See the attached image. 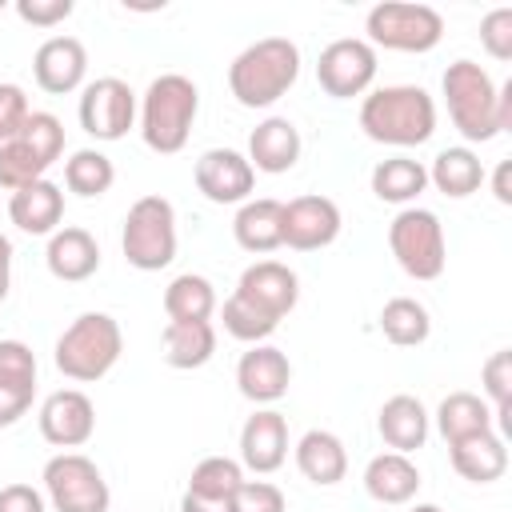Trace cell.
<instances>
[{
	"label": "cell",
	"instance_id": "cell-1",
	"mask_svg": "<svg viewBox=\"0 0 512 512\" xmlns=\"http://www.w3.org/2000/svg\"><path fill=\"white\" fill-rule=\"evenodd\" d=\"M360 128L376 144L416 148L436 132V100L420 84H388L364 96Z\"/></svg>",
	"mask_w": 512,
	"mask_h": 512
},
{
	"label": "cell",
	"instance_id": "cell-2",
	"mask_svg": "<svg viewBox=\"0 0 512 512\" xmlns=\"http://www.w3.org/2000/svg\"><path fill=\"white\" fill-rule=\"evenodd\" d=\"M300 76V48L288 36H264L228 64V92L244 108L276 104Z\"/></svg>",
	"mask_w": 512,
	"mask_h": 512
},
{
	"label": "cell",
	"instance_id": "cell-3",
	"mask_svg": "<svg viewBox=\"0 0 512 512\" xmlns=\"http://www.w3.org/2000/svg\"><path fill=\"white\" fill-rule=\"evenodd\" d=\"M200 112V92L188 76L180 72H164L148 84L144 100H140V136L152 152L160 156H176L196 124Z\"/></svg>",
	"mask_w": 512,
	"mask_h": 512
},
{
	"label": "cell",
	"instance_id": "cell-4",
	"mask_svg": "<svg viewBox=\"0 0 512 512\" xmlns=\"http://www.w3.org/2000/svg\"><path fill=\"white\" fill-rule=\"evenodd\" d=\"M440 88L448 100V116L468 144H488L508 128L500 116V88L476 60H452L444 68Z\"/></svg>",
	"mask_w": 512,
	"mask_h": 512
},
{
	"label": "cell",
	"instance_id": "cell-5",
	"mask_svg": "<svg viewBox=\"0 0 512 512\" xmlns=\"http://www.w3.org/2000/svg\"><path fill=\"white\" fill-rule=\"evenodd\" d=\"M124 352V332L108 312H80L56 340V368L76 380V384H92L100 376H108L116 368Z\"/></svg>",
	"mask_w": 512,
	"mask_h": 512
},
{
	"label": "cell",
	"instance_id": "cell-6",
	"mask_svg": "<svg viewBox=\"0 0 512 512\" xmlns=\"http://www.w3.org/2000/svg\"><path fill=\"white\" fill-rule=\"evenodd\" d=\"M124 260L140 272H160L176 260V208L164 196H140L120 232Z\"/></svg>",
	"mask_w": 512,
	"mask_h": 512
},
{
	"label": "cell",
	"instance_id": "cell-7",
	"mask_svg": "<svg viewBox=\"0 0 512 512\" xmlns=\"http://www.w3.org/2000/svg\"><path fill=\"white\" fill-rule=\"evenodd\" d=\"M364 32L372 48L388 52H432L444 36V16L428 4H408V0H384L364 16Z\"/></svg>",
	"mask_w": 512,
	"mask_h": 512
},
{
	"label": "cell",
	"instance_id": "cell-8",
	"mask_svg": "<svg viewBox=\"0 0 512 512\" xmlns=\"http://www.w3.org/2000/svg\"><path fill=\"white\" fill-rule=\"evenodd\" d=\"M388 248L412 280H436L448 264L444 224L428 208H400L388 224Z\"/></svg>",
	"mask_w": 512,
	"mask_h": 512
},
{
	"label": "cell",
	"instance_id": "cell-9",
	"mask_svg": "<svg viewBox=\"0 0 512 512\" xmlns=\"http://www.w3.org/2000/svg\"><path fill=\"white\" fill-rule=\"evenodd\" d=\"M44 500L56 512H108L112 492L100 468L80 452H60L44 464Z\"/></svg>",
	"mask_w": 512,
	"mask_h": 512
},
{
	"label": "cell",
	"instance_id": "cell-10",
	"mask_svg": "<svg viewBox=\"0 0 512 512\" xmlns=\"http://www.w3.org/2000/svg\"><path fill=\"white\" fill-rule=\"evenodd\" d=\"M316 80L332 100H352L364 96L368 84L376 80V48L360 36H340L332 40L320 60H316Z\"/></svg>",
	"mask_w": 512,
	"mask_h": 512
},
{
	"label": "cell",
	"instance_id": "cell-11",
	"mask_svg": "<svg viewBox=\"0 0 512 512\" xmlns=\"http://www.w3.org/2000/svg\"><path fill=\"white\" fill-rule=\"evenodd\" d=\"M136 120V92L120 76H100L80 92V128L92 140H120Z\"/></svg>",
	"mask_w": 512,
	"mask_h": 512
},
{
	"label": "cell",
	"instance_id": "cell-12",
	"mask_svg": "<svg viewBox=\"0 0 512 512\" xmlns=\"http://www.w3.org/2000/svg\"><path fill=\"white\" fill-rule=\"evenodd\" d=\"M192 176H196V188L204 192V200H212V204H244V200H252V188H256V172H252L248 156L236 148H208L196 160Z\"/></svg>",
	"mask_w": 512,
	"mask_h": 512
},
{
	"label": "cell",
	"instance_id": "cell-13",
	"mask_svg": "<svg viewBox=\"0 0 512 512\" xmlns=\"http://www.w3.org/2000/svg\"><path fill=\"white\" fill-rule=\"evenodd\" d=\"M96 432V408L80 388H60L40 404V436L52 448H80Z\"/></svg>",
	"mask_w": 512,
	"mask_h": 512
},
{
	"label": "cell",
	"instance_id": "cell-14",
	"mask_svg": "<svg viewBox=\"0 0 512 512\" xmlns=\"http://www.w3.org/2000/svg\"><path fill=\"white\" fill-rule=\"evenodd\" d=\"M340 236V208L328 196H296L284 204V244L296 252L328 248Z\"/></svg>",
	"mask_w": 512,
	"mask_h": 512
},
{
	"label": "cell",
	"instance_id": "cell-15",
	"mask_svg": "<svg viewBox=\"0 0 512 512\" xmlns=\"http://www.w3.org/2000/svg\"><path fill=\"white\" fill-rule=\"evenodd\" d=\"M236 296H244L248 304H256L260 312H268L272 320H284L296 300H300V280L288 264L280 260H256L240 272V284H236Z\"/></svg>",
	"mask_w": 512,
	"mask_h": 512
},
{
	"label": "cell",
	"instance_id": "cell-16",
	"mask_svg": "<svg viewBox=\"0 0 512 512\" xmlns=\"http://www.w3.org/2000/svg\"><path fill=\"white\" fill-rule=\"evenodd\" d=\"M32 76L48 96H68L88 76V52L76 36H48L32 56Z\"/></svg>",
	"mask_w": 512,
	"mask_h": 512
},
{
	"label": "cell",
	"instance_id": "cell-17",
	"mask_svg": "<svg viewBox=\"0 0 512 512\" xmlns=\"http://www.w3.org/2000/svg\"><path fill=\"white\" fill-rule=\"evenodd\" d=\"M292 384V364L276 344H252L236 364V388L252 404H276Z\"/></svg>",
	"mask_w": 512,
	"mask_h": 512
},
{
	"label": "cell",
	"instance_id": "cell-18",
	"mask_svg": "<svg viewBox=\"0 0 512 512\" xmlns=\"http://www.w3.org/2000/svg\"><path fill=\"white\" fill-rule=\"evenodd\" d=\"M288 460V420L276 408H260L240 428V468L268 476Z\"/></svg>",
	"mask_w": 512,
	"mask_h": 512
},
{
	"label": "cell",
	"instance_id": "cell-19",
	"mask_svg": "<svg viewBox=\"0 0 512 512\" xmlns=\"http://www.w3.org/2000/svg\"><path fill=\"white\" fill-rule=\"evenodd\" d=\"M44 264L56 280L64 284H80L88 276H96L100 268V244L88 228H56L48 236V252H44Z\"/></svg>",
	"mask_w": 512,
	"mask_h": 512
},
{
	"label": "cell",
	"instance_id": "cell-20",
	"mask_svg": "<svg viewBox=\"0 0 512 512\" xmlns=\"http://www.w3.org/2000/svg\"><path fill=\"white\" fill-rule=\"evenodd\" d=\"M296 160H300V132H296L292 120L268 116V120H260L252 128V136H248V164H252V172L280 176Z\"/></svg>",
	"mask_w": 512,
	"mask_h": 512
},
{
	"label": "cell",
	"instance_id": "cell-21",
	"mask_svg": "<svg viewBox=\"0 0 512 512\" xmlns=\"http://www.w3.org/2000/svg\"><path fill=\"white\" fill-rule=\"evenodd\" d=\"M232 236L244 252L252 256H264V252H276L284 244V204L272 200V196H260V200H244L236 220H232Z\"/></svg>",
	"mask_w": 512,
	"mask_h": 512
},
{
	"label": "cell",
	"instance_id": "cell-22",
	"mask_svg": "<svg viewBox=\"0 0 512 512\" xmlns=\"http://www.w3.org/2000/svg\"><path fill=\"white\" fill-rule=\"evenodd\" d=\"M8 216L28 236H52L64 220V192L52 180H36L8 196Z\"/></svg>",
	"mask_w": 512,
	"mask_h": 512
},
{
	"label": "cell",
	"instance_id": "cell-23",
	"mask_svg": "<svg viewBox=\"0 0 512 512\" xmlns=\"http://www.w3.org/2000/svg\"><path fill=\"white\" fill-rule=\"evenodd\" d=\"M376 428H380V440L392 448V452H416L424 448L428 440V412L416 396L400 392V396H388L380 404V416H376Z\"/></svg>",
	"mask_w": 512,
	"mask_h": 512
},
{
	"label": "cell",
	"instance_id": "cell-24",
	"mask_svg": "<svg viewBox=\"0 0 512 512\" xmlns=\"http://www.w3.org/2000/svg\"><path fill=\"white\" fill-rule=\"evenodd\" d=\"M296 468H300L304 480H312L320 488H332V484H340L348 476V452H344L336 432L312 428V432H304L296 440Z\"/></svg>",
	"mask_w": 512,
	"mask_h": 512
},
{
	"label": "cell",
	"instance_id": "cell-25",
	"mask_svg": "<svg viewBox=\"0 0 512 512\" xmlns=\"http://www.w3.org/2000/svg\"><path fill=\"white\" fill-rule=\"evenodd\" d=\"M364 492L376 504H408L420 492V468L404 452H380L364 468Z\"/></svg>",
	"mask_w": 512,
	"mask_h": 512
},
{
	"label": "cell",
	"instance_id": "cell-26",
	"mask_svg": "<svg viewBox=\"0 0 512 512\" xmlns=\"http://www.w3.org/2000/svg\"><path fill=\"white\" fill-rule=\"evenodd\" d=\"M448 460L472 484H492L508 472V448H504V436L496 432H480L460 444H448Z\"/></svg>",
	"mask_w": 512,
	"mask_h": 512
},
{
	"label": "cell",
	"instance_id": "cell-27",
	"mask_svg": "<svg viewBox=\"0 0 512 512\" xmlns=\"http://www.w3.org/2000/svg\"><path fill=\"white\" fill-rule=\"evenodd\" d=\"M160 344L168 368H204L216 352V328L212 320H168Z\"/></svg>",
	"mask_w": 512,
	"mask_h": 512
},
{
	"label": "cell",
	"instance_id": "cell-28",
	"mask_svg": "<svg viewBox=\"0 0 512 512\" xmlns=\"http://www.w3.org/2000/svg\"><path fill=\"white\" fill-rule=\"evenodd\" d=\"M492 424H496V416H492L488 400L476 396V392H448L440 400V408H436V428H440V436L448 444H460L468 436L492 432Z\"/></svg>",
	"mask_w": 512,
	"mask_h": 512
},
{
	"label": "cell",
	"instance_id": "cell-29",
	"mask_svg": "<svg viewBox=\"0 0 512 512\" xmlns=\"http://www.w3.org/2000/svg\"><path fill=\"white\" fill-rule=\"evenodd\" d=\"M428 184H436V192L452 200H464L484 184V164L472 148H444L428 168Z\"/></svg>",
	"mask_w": 512,
	"mask_h": 512
},
{
	"label": "cell",
	"instance_id": "cell-30",
	"mask_svg": "<svg viewBox=\"0 0 512 512\" xmlns=\"http://www.w3.org/2000/svg\"><path fill=\"white\" fill-rule=\"evenodd\" d=\"M428 188V168L412 156H388L372 168V192L384 204H412Z\"/></svg>",
	"mask_w": 512,
	"mask_h": 512
},
{
	"label": "cell",
	"instance_id": "cell-31",
	"mask_svg": "<svg viewBox=\"0 0 512 512\" xmlns=\"http://www.w3.org/2000/svg\"><path fill=\"white\" fill-rule=\"evenodd\" d=\"M380 332H384V340L396 344V348H416V344L428 340L432 316H428V308H424L420 300H412V296H392V300L380 308Z\"/></svg>",
	"mask_w": 512,
	"mask_h": 512
},
{
	"label": "cell",
	"instance_id": "cell-32",
	"mask_svg": "<svg viewBox=\"0 0 512 512\" xmlns=\"http://www.w3.org/2000/svg\"><path fill=\"white\" fill-rule=\"evenodd\" d=\"M164 312H168V320H212V312H216L212 280L196 276V272H180L164 288Z\"/></svg>",
	"mask_w": 512,
	"mask_h": 512
},
{
	"label": "cell",
	"instance_id": "cell-33",
	"mask_svg": "<svg viewBox=\"0 0 512 512\" xmlns=\"http://www.w3.org/2000/svg\"><path fill=\"white\" fill-rule=\"evenodd\" d=\"M112 180H116V168H112V160H108L100 148H80V152H72V156L64 160V184H68V192H76L80 200L104 196V192L112 188Z\"/></svg>",
	"mask_w": 512,
	"mask_h": 512
},
{
	"label": "cell",
	"instance_id": "cell-34",
	"mask_svg": "<svg viewBox=\"0 0 512 512\" xmlns=\"http://www.w3.org/2000/svg\"><path fill=\"white\" fill-rule=\"evenodd\" d=\"M244 484V468L240 460H228V456H204L192 476H188V488L192 496H204V500H232V492Z\"/></svg>",
	"mask_w": 512,
	"mask_h": 512
},
{
	"label": "cell",
	"instance_id": "cell-35",
	"mask_svg": "<svg viewBox=\"0 0 512 512\" xmlns=\"http://www.w3.org/2000/svg\"><path fill=\"white\" fill-rule=\"evenodd\" d=\"M44 172H48V164L36 156V148L24 136L0 144V188L4 192H20V188L36 184V180H44Z\"/></svg>",
	"mask_w": 512,
	"mask_h": 512
},
{
	"label": "cell",
	"instance_id": "cell-36",
	"mask_svg": "<svg viewBox=\"0 0 512 512\" xmlns=\"http://www.w3.org/2000/svg\"><path fill=\"white\" fill-rule=\"evenodd\" d=\"M220 320H224V332H228L232 340H244V344H264V340L276 332V324H280V320H272L268 312H260L256 304H248V300L236 296V292L224 300Z\"/></svg>",
	"mask_w": 512,
	"mask_h": 512
},
{
	"label": "cell",
	"instance_id": "cell-37",
	"mask_svg": "<svg viewBox=\"0 0 512 512\" xmlns=\"http://www.w3.org/2000/svg\"><path fill=\"white\" fill-rule=\"evenodd\" d=\"M480 380H484V396L492 400V404H488L492 416L508 424V404H512V352H508V348L492 352V356L484 360V368H480Z\"/></svg>",
	"mask_w": 512,
	"mask_h": 512
},
{
	"label": "cell",
	"instance_id": "cell-38",
	"mask_svg": "<svg viewBox=\"0 0 512 512\" xmlns=\"http://www.w3.org/2000/svg\"><path fill=\"white\" fill-rule=\"evenodd\" d=\"M32 148H36V156L52 168L56 160H60V152H64V124L52 116V112H32L28 120H24V132H20Z\"/></svg>",
	"mask_w": 512,
	"mask_h": 512
},
{
	"label": "cell",
	"instance_id": "cell-39",
	"mask_svg": "<svg viewBox=\"0 0 512 512\" xmlns=\"http://www.w3.org/2000/svg\"><path fill=\"white\" fill-rule=\"evenodd\" d=\"M0 384L36 392V356L24 340H0Z\"/></svg>",
	"mask_w": 512,
	"mask_h": 512
},
{
	"label": "cell",
	"instance_id": "cell-40",
	"mask_svg": "<svg viewBox=\"0 0 512 512\" xmlns=\"http://www.w3.org/2000/svg\"><path fill=\"white\" fill-rule=\"evenodd\" d=\"M228 508H232V512H288L284 492H280L276 484H268V480H244V484L232 492Z\"/></svg>",
	"mask_w": 512,
	"mask_h": 512
},
{
	"label": "cell",
	"instance_id": "cell-41",
	"mask_svg": "<svg viewBox=\"0 0 512 512\" xmlns=\"http://www.w3.org/2000/svg\"><path fill=\"white\" fill-rule=\"evenodd\" d=\"M480 44L492 60H512V8H492L480 20Z\"/></svg>",
	"mask_w": 512,
	"mask_h": 512
},
{
	"label": "cell",
	"instance_id": "cell-42",
	"mask_svg": "<svg viewBox=\"0 0 512 512\" xmlns=\"http://www.w3.org/2000/svg\"><path fill=\"white\" fill-rule=\"evenodd\" d=\"M32 116L28 96L20 84H0V144L16 140L24 132V120Z\"/></svg>",
	"mask_w": 512,
	"mask_h": 512
},
{
	"label": "cell",
	"instance_id": "cell-43",
	"mask_svg": "<svg viewBox=\"0 0 512 512\" xmlns=\"http://www.w3.org/2000/svg\"><path fill=\"white\" fill-rule=\"evenodd\" d=\"M16 16L32 28H56L72 16V0H16Z\"/></svg>",
	"mask_w": 512,
	"mask_h": 512
},
{
	"label": "cell",
	"instance_id": "cell-44",
	"mask_svg": "<svg viewBox=\"0 0 512 512\" xmlns=\"http://www.w3.org/2000/svg\"><path fill=\"white\" fill-rule=\"evenodd\" d=\"M0 512H48V500L32 484H4L0 488Z\"/></svg>",
	"mask_w": 512,
	"mask_h": 512
},
{
	"label": "cell",
	"instance_id": "cell-45",
	"mask_svg": "<svg viewBox=\"0 0 512 512\" xmlns=\"http://www.w3.org/2000/svg\"><path fill=\"white\" fill-rule=\"evenodd\" d=\"M32 396H36V392H28V388H8V384H0V428H12V424L32 408Z\"/></svg>",
	"mask_w": 512,
	"mask_h": 512
},
{
	"label": "cell",
	"instance_id": "cell-46",
	"mask_svg": "<svg viewBox=\"0 0 512 512\" xmlns=\"http://www.w3.org/2000/svg\"><path fill=\"white\" fill-rule=\"evenodd\" d=\"M180 512H232V508H228V500H204V496L184 492L180 496Z\"/></svg>",
	"mask_w": 512,
	"mask_h": 512
},
{
	"label": "cell",
	"instance_id": "cell-47",
	"mask_svg": "<svg viewBox=\"0 0 512 512\" xmlns=\"http://www.w3.org/2000/svg\"><path fill=\"white\" fill-rule=\"evenodd\" d=\"M508 172H512V164H508V160H500V168H496V176H492V192H496V200H500V204H512Z\"/></svg>",
	"mask_w": 512,
	"mask_h": 512
},
{
	"label": "cell",
	"instance_id": "cell-48",
	"mask_svg": "<svg viewBox=\"0 0 512 512\" xmlns=\"http://www.w3.org/2000/svg\"><path fill=\"white\" fill-rule=\"evenodd\" d=\"M12 264V240L0 232V268H8Z\"/></svg>",
	"mask_w": 512,
	"mask_h": 512
},
{
	"label": "cell",
	"instance_id": "cell-49",
	"mask_svg": "<svg viewBox=\"0 0 512 512\" xmlns=\"http://www.w3.org/2000/svg\"><path fill=\"white\" fill-rule=\"evenodd\" d=\"M8 284H12V276H8V268H0V300L8 296Z\"/></svg>",
	"mask_w": 512,
	"mask_h": 512
},
{
	"label": "cell",
	"instance_id": "cell-50",
	"mask_svg": "<svg viewBox=\"0 0 512 512\" xmlns=\"http://www.w3.org/2000/svg\"><path fill=\"white\" fill-rule=\"evenodd\" d=\"M412 512H444V508H436V504H416Z\"/></svg>",
	"mask_w": 512,
	"mask_h": 512
}]
</instances>
